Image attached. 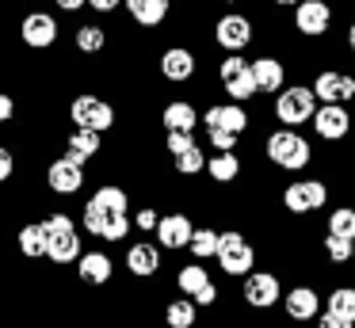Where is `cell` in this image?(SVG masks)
I'll return each instance as SVG.
<instances>
[{
	"label": "cell",
	"mask_w": 355,
	"mask_h": 328,
	"mask_svg": "<svg viewBox=\"0 0 355 328\" xmlns=\"http://www.w3.org/2000/svg\"><path fill=\"white\" fill-rule=\"evenodd\" d=\"M263 153H268V160H271L275 168H283V172H302V168L313 160V145H309L294 126L271 130V134H268V145H263Z\"/></svg>",
	"instance_id": "obj_1"
},
{
	"label": "cell",
	"mask_w": 355,
	"mask_h": 328,
	"mask_svg": "<svg viewBox=\"0 0 355 328\" xmlns=\"http://www.w3.org/2000/svg\"><path fill=\"white\" fill-rule=\"evenodd\" d=\"M317 114V92L313 84H291V88L279 92L275 99V119L283 122V126H302V122H313Z\"/></svg>",
	"instance_id": "obj_2"
},
{
	"label": "cell",
	"mask_w": 355,
	"mask_h": 328,
	"mask_svg": "<svg viewBox=\"0 0 355 328\" xmlns=\"http://www.w3.org/2000/svg\"><path fill=\"white\" fill-rule=\"evenodd\" d=\"M214 259L222 264L225 275H241V279H245L248 271H256V248L237 233V229H225V233L218 236V256Z\"/></svg>",
	"instance_id": "obj_3"
},
{
	"label": "cell",
	"mask_w": 355,
	"mask_h": 328,
	"mask_svg": "<svg viewBox=\"0 0 355 328\" xmlns=\"http://www.w3.org/2000/svg\"><path fill=\"white\" fill-rule=\"evenodd\" d=\"M69 119H73V126H88V130H100V134H107V130L115 126V107H111L107 99L85 92V96H73Z\"/></svg>",
	"instance_id": "obj_4"
},
{
	"label": "cell",
	"mask_w": 355,
	"mask_h": 328,
	"mask_svg": "<svg viewBox=\"0 0 355 328\" xmlns=\"http://www.w3.org/2000/svg\"><path fill=\"white\" fill-rule=\"evenodd\" d=\"M176 286L184 290L187 297H195L199 302V309H207V305H218V286L214 279L207 275V267H202V259H195V264H184L176 271Z\"/></svg>",
	"instance_id": "obj_5"
},
{
	"label": "cell",
	"mask_w": 355,
	"mask_h": 328,
	"mask_svg": "<svg viewBox=\"0 0 355 328\" xmlns=\"http://www.w3.org/2000/svg\"><path fill=\"white\" fill-rule=\"evenodd\" d=\"M241 297H245V305H252V309H271V305H279V297H283L279 275L275 271H248L245 286H241Z\"/></svg>",
	"instance_id": "obj_6"
},
{
	"label": "cell",
	"mask_w": 355,
	"mask_h": 328,
	"mask_svg": "<svg viewBox=\"0 0 355 328\" xmlns=\"http://www.w3.org/2000/svg\"><path fill=\"white\" fill-rule=\"evenodd\" d=\"M329 202V187L321 180H294L286 183L283 191V206L291 214H309V210H321Z\"/></svg>",
	"instance_id": "obj_7"
},
{
	"label": "cell",
	"mask_w": 355,
	"mask_h": 328,
	"mask_svg": "<svg viewBox=\"0 0 355 328\" xmlns=\"http://www.w3.org/2000/svg\"><path fill=\"white\" fill-rule=\"evenodd\" d=\"M46 187L54 191V195H77L80 187H85V164H80L77 157H58L50 160L46 168Z\"/></svg>",
	"instance_id": "obj_8"
},
{
	"label": "cell",
	"mask_w": 355,
	"mask_h": 328,
	"mask_svg": "<svg viewBox=\"0 0 355 328\" xmlns=\"http://www.w3.org/2000/svg\"><path fill=\"white\" fill-rule=\"evenodd\" d=\"M313 134H321L324 141H340V137L352 134V114L344 103H324L313 114Z\"/></svg>",
	"instance_id": "obj_9"
},
{
	"label": "cell",
	"mask_w": 355,
	"mask_h": 328,
	"mask_svg": "<svg viewBox=\"0 0 355 328\" xmlns=\"http://www.w3.org/2000/svg\"><path fill=\"white\" fill-rule=\"evenodd\" d=\"M214 42L222 46V50H230V53H241L248 42H252V23H248L245 15H237V12L222 15L218 27H214Z\"/></svg>",
	"instance_id": "obj_10"
},
{
	"label": "cell",
	"mask_w": 355,
	"mask_h": 328,
	"mask_svg": "<svg viewBox=\"0 0 355 328\" xmlns=\"http://www.w3.org/2000/svg\"><path fill=\"white\" fill-rule=\"evenodd\" d=\"M153 233H157V244H161V248L180 252V248H187V244H191L195 225H191V218H187V214H161V225H157Z\"/></svg>",
	"instance_id": "obj_11"
},
{
	"label": "cell",
	"mask_w": 355,
	"mask_h": 328,
	"mask_svg": "<svg viewBox=\"0 0 355 328\" xmlns=\"http://www.w3.org/2000/svg\"><path fill=\"white\" fill-rule=\"evenodd\" d=\"M19 35H24V42L31 50H50L58 42V19L50 12H31L24 19V27H19Z\"/></svg>",
	"instance_id": "obj_12"
},
{
	"label": "cell",
	"mask_w": 355,
	"mask_h": 328,
	"mask_svg": "<svg viewBox=\"0 0 355 328\" xmlns=\"http://www.w3.org/2000/svg\"><path fill=\"white\" fill-rule=\"evenodd\" d=\"M161 244H153V241H138V244H130L126 248V271L130 275H138V279H153L157 271H161Z\"/></svg>",
	"instance_id": "obj_13"
},
{
	"label": "cell",
	"mask_w": 355,
	"mask_h": 328,
	"mask_svg": "<svg viewBox=\"0 0 355 328\" xmlns=\"http://www.w3.org/2000/svg\"><path fill=\"white\" fill-rule=\"evenodd\" d=\"M313 92L321 103H347V99H355V76L347 73H317L313 80Z\"/></svg>",
	"instance_id": "obj_14"
},
{
	"label": "cell",
	"mask_w": 355,
	"mask_h": 328,
	"mask_svg": "<svg viewBox=\"0 0 355 328\" xmlns=\"http://www.w3.org/2000/svg\"><path fill=\"white\" fill-rule=\"evenodd\" d=\"M329 23H332V8L324 4V0H302L298 12H294V27H298L302 35H309V38L324 35Z\"/></svg>",
	"instance_id": "obj_15"
},
{
	"label": "cell",
	"mask_w": 355,
	"mask_h": 328,
	"mask_svg": "<svg viewBox=\"0 0 355 328\" xmlns=\"http://www.w3.org/2000/svg\"><path fill=\"white\" fill-rule=\"evenodd\" d=\"M202 126L207 130H233V134H245L248 126V111L233 99V103H214L207 107V114H202Z\"/></svg>",
	"instance_id": "obj_16"
},
{
	"label": "cell",
	"mask_w": 355,
	"mask_h": 328,
	"mask_svg": "<svg viewBox=\"0 0 355 328\" xmlns=\"http://www.w3.org/2000/svg\"><path fill=\"white\" fill-rule=\"evenodd\" d=\"M286 317L294 325H306V320H317L321 317V294L313 286H294L286 290Z\"/></svg>",
	"instance_id": "obj_17"
},
{
	"label": "cell",
	"mask_w": 355,
	"mask_h": 328,
	"mask_svg": "<svg viewBox=\"0 0 355 328\" xmlns=\"http://www.w3.org/2000/svg\"><path fill=\"white\" fill-rule=\"evenodd\" d=\"M77 275L88 286H107L111 275H115V264H111V256H103V252H85V256L77 259Z\"/></svg>",
	"instance_id": "obj_18"
},
{
	"label": "cell",
	"mask_w": 355,
	"mask_h": 328,
	"mask_svg": "<svg viewBox=\"0 0 355 328\" xmlns=\"http://www.w3.org/2000/svg\"><path fill=\"white\" fill-rule=\"evenodd\" d=\"M85 256V248H80V233L77 229H58V233H50V252L46 259L50 264H73V259Z\"/></svg>",
	"instance_id": "obj_19"
},
{
	"label": "cell",
	"mask_w": 355,
	"mask_h": 328,
	"mask_svg": "<svg viewBox=\"0 0 355 328\" xmlns=\"http://www.w3.org/2000/svg\"><path fill=\"white\" fill-rule=\"evenodd\" d=\"M161 73H164V80H172V84L191 80V73H195V53L184 50V46H172V50H164V53H161Z\"/></svg>",
	"instance_id": "obj_20"
},
{
	"label": "cell",
	"mask_w": 355,
	"mask_h": 328,
	"mask_svg": "<svg viewBox=\"0 0 355 328\" xmlns=\"http://www.w3.org/2000/svg\"><path fill=\"white\" fill-rule=\"evenodd\" d=\"M100 149H103V134H100V130L77 126L73 134H65V153H69V157H77L80 164H88V160H92Z\"/></svg>",
	"instance_id": "obj_21"
},
{
	"label": "cell",
	"mask_w": 355,
	"mask_h": 328,
	"mask_svg": "<svg viewBox=\"0 0 355 328\" xmlns=\"http://www.w3.org/2000/svg\"><path fill=\"white\" fill-rule=\"evenodd\" d=\"M16 244H19V252H24L27 259H42L50 252L46 221H31V225H24V229H19V236H16Z\"/></svg>",
	"instance_id": "obj_22"
},
{
	"label": "cell",
	"mask_w": 355,
	"mask_h": 328,
	"mask_svg": "<svg viewBox=\"0 0 355 328\" xmlns=\"http://www.w3.org/2000/svg\"><path fill=\"white\" fill-rule=\"evenodd\" d=\"M252 76H256V84H260V92H283L286 65L279 58H256L252 61Z\"/></svg>",
	"instance_id": "obj_23"
},
{
	"label": "cell",
	"mask_w": 355,
	"mask_h": 328,
	"mask_svg": "<svg viewBox=\"0 0 355 328\" xmlns=\"http://www.w3.org/2000/svg\"><path fill=\"white\" fill-rule=\"evenodd\" d=\"M195 126H199V114H195V107L187 103V99H172L168 107H164V130H180V134H195Z\"/></svg>",
	"instance_id": "obj_24"
},
{
	"label": "cell",
	"mask_w": 355,
	"mask_h": 328,
	"mask_svg": "<svg viewBox=\"0 0 355 328\" xmlns=\"http://www.w3.org/2000/svg\"><path fill=\"white\" fill-rule=\"evenodd\" d=\"M195 317H199V302L187 294L164 305V325L168 328H195Z\"/></svg>",
	"instance_id": "obj_25"
},
{
	"label": "cell",
	"mask_w": 355,
	"mask_h": 328,
	"mask_svg": "<svg viewBox=\"0 0 355 328\" xmlns=\"http://www.w3.org/2000/svg\"><path fill=\"white\" fill-rule=\"evenodd\" d=\"M126 12H130L134 23H141V27H157V23H164V15H168V0H126Z\"/></svg>",
	"instance_id": "obj_26"
},
{
	"label": "cell",
	"mask_w": 355,
	"mask_h": 328,
	"mask_svg": "<svg viewBox=\"0 0 355 328\" xmlns=\"http://www.w3.org/2000/svg\"><path fill=\"white\" fill-rule=\"evenodd\" d=\"M96 206H103L107 214H130V198H126L123 187H115V183H100L92 195Z\"/></svg>",
	"instance_id": "obj_27"
},
{
	"label": "cell",
	"mask_w": 355,
	"mask_h": 328,
	"mask_svg": "<svg viewBox=\"0 0 355 328\" xmlns=\"http://www.w3.org/2000/svg\"><path fill=\"white\" fill-rule=\"evenodd\" d=\"M207 172L214 183H233L241 175V157L237 153H218V157L207 160Z\"/></svg>",
	"instance_id": "obj_28"
},
{
	"label": "cell",
	"mask_w": 355,
	"mask_h": 328,
	"mask_svg": "<svg viewBox=\"0 0 355 328\" xmlns=\"http://www.w3.org/2000/svg\"><path fill=\"white\" fill-rule=\"evenodd\" d=\"M218 229H210V225H202V229H195V236H191V244H187V252H191L195 259H210V256H218Z\"/></svg>",
	"instance_id": "obj_29"
},
{
	"label": "cell",
	"mask_w": 355,
	"mask_h": 328,
	"mask_svg": "<svg viewBox=\"0 0 355 328\" xmlns=\"http://www.w3.org/2000/svg\"><path fill=\"white\" fill-rule=\"evenodd\" d=\"M225 92H230V99H237V103H245V99H252L256 92H260V84H256V76H252V65H248L245 73L230 76V80H225Z\"/></svg>",
	"instance_id": "obj_30"
},
{
	"label": "cell",
	"mask_w": 355,
	"mask_h": 328,
	"mask_svg": "<svg viewBox=\"0 0 355 328\" xmlns=\"http://www.w3.org/2000/svg\"><path fill=\"white\" fill-rule=\"evenodd\" d=\"M324 256L332 264H347V259H355V241L340 233H324Z\"/></svg>",
	"instance_id": "obj_31"
},
{
	"label": "cell",
	"mask_w": 355,
	"mask_h": 328,
	"mask_svg": "<svg viewBox=\"0 0 355 328\" xmlns=\"http://www.w3.org/2000/svg\"><path fill=\"white\" fill-rule=\"evenodd\" d=\"M324 305H329L332 313H340V317L355 320V286H332Z\"/></svg>",
	"instance_id": "obj_32"
},
{
	"label": "cell",
	"mask_w": 355,
	"mask_h": 328,
	"mask_svg": "<svg viewBox=\"0 0 355 328\" xmlns=\"http://www.w3.org/2000/svg\"><path fill=\"white\" fill-rule=\"evenodd\" d=\"M329 233L352 236L355 241V206H340V210L329 214Z\"/></svg>",
	"instance_id": "obj_33"
},
{
	"label": "cell",
	"mask_w": 355,
	"mask_h": 328,
	"mask_svg": "<svg viewBox=\"0 0 355 328\" xmlns=\"http://www.w3.org/2000/svg\"><path fill=\"white\" fill-rule=\"evenodd\" d=\"M176 172H180V175H199V172H207V157H202L199 145H191L187 153H180V157H176Z\"/></svg>",
	"instance_id": "obj_34"
},
{
	"label": "cell",
	"mask_w": 355,
	"mask_h": 328,
	"mask_svg": "<svg viewBox=\"0 0 355 328\" xmlns=\"http://www.w3.org/2000/svg\"><path fill=\"white\" fill-rule=\"evenodd\" d=\"M73 42H77L80 53H100L103 42H107V35H103V27H80Z\"/></svg>",
	"instance_id": "obj_35"
},
{
	"label": "cell",
	"mask_w": 355,
	"mask_h": 328,
	"mask_svg": "<svg viewBox=\"0 0 355 328\" xmlns=\"http://www.w3.org/2000/svg\"><path fill=\"white\" fill-rule=\"evenodd\" d=\"M195 145V134H180V130H172L168 137H164V149L172 153V157H180V153H187Z\"/></svg>",
	"instance_id": "obj_36"
},
{
	"label": "cell",
	"mask_w": 355,
	"mask_h": 328,
	"mask_svg": "<svg viewBox=\"0 0 355 328\" xmlns=\"http://www.w3.org/2000/svg\"><path fill=\"white\" fill-rule=\"evenodd\" d=\"M248 69V61L241 58V53H225V61H222V69H218V73H222V84L230 80V76H237V73H245Z\"/></svg>",
	"instance_id": "obj_37"
},
{
	"label": "cell",
	"mask_w": 355,
	"mask_h": 328,
	"mask_svg": "<svg viewBox=\"0 0 355 328\" xmlns=\"http://www.w3.org/2000/svg\"><path fill=\"white\" fill-rule=\"evenodd\" d=\"M237 137L241 134H233V130H210V141H214L218 153H233L237 149Z\"/></svg>",
	"instance_id": "obj_38"
},
{
	"label": "cell",
	"mask_w": 355,
	"mask_h": 328,
	"mask_svg": "<svg viewBox=\"0 0 355 328\" xmlns=\"http://www.w3.org/2000/svg\"><path fill=\"white\" fill-rule=\"evenodd\" d=\"M317 328H355V320H347V317H340V313L324 309L321 317H317Z\"/></svg>",
	"instance_id": "obj_39"
},
{
	"label": "cell",
	"mask_w": 355,
	"mask_h": 328,
	"mask_svg": "<svg viewBox=\"0 0 355 328\" xmlns=\"http://www.w3.org/2000/svg\"><path fill=\"white\" fill-rule=\"evenodd\" d=\"M161 225V214L153 210V206H146V210L134 214V229H157Z\"/></svg>",
	"instance_id": "obj_40"
},
{
	"label": "cell",
	"mask_w": 355,
	"mask_h": 328,
	"mask_svg": "<svg viewBox=\"0 0 355 328\" xmlns=\"http://www.w3.org/2000/svg\"><path fill=\"white\" fill-rule=\"evenodd\" d=\"M12 172H16V157H12L8 145H0V183H8Z\"/></svg>",
	"instance_id": "obj_41"
},
{
	"label": "cell",
	"mask_w": 355,
	"mask_h": 328,
	"mask_svg": "<svg viewBox=\"0 0 355 328\" xmlns=\"http://www.w3.org/2000/svg\"><path fill=\"white\" fill-rule=\"evenodd\" d=\"M42 221H46L50 233H58V229H73V218H69V214H50V218H42Z\"/></svg>",
	"instance_id": "obj_42"
},
{
	"label": "cell",
	"mask_w": 355,
	"mask_h": 328,
	"mask_svg": "<svg viewBox=\"0 0 355 328\" xmlns=\"http://www.w3.org/2000/svg\"><path fill=\"white\" fill-rule=\"evenodd\" d=\"M12 114H16V99L0 92V122H12Z\"/></svg>",
	"instance_id": "obj_43"
},
{
	"label": "cell",
	"mask_w": 355,
	"mask_h": 328,
	"mask_svg": "<svg viewBox=\"0 0 355 328\" xmlns=\"http://www.w3.org/2000/svg\"><path fill=\"white\" fill-rule=\"evenodd\" d=\"M119 4H123V0H88V8H92V12H115Z\"/></svg>",
	"instance_id": "obj_44"
},
{
	"label": "cell",
	"mask_w": 355,
	"mask_h": 328,
	"mask_svg": "<svg viewBox=\"0 0 355 328\" xmlns=\"http://www.w3.org/2000/svg\"><path fill=\"white\" fill-rule=\"evenodd\" d=\"M58 8H62V12H80V8L88 4V0H54Z\"/></svg>",
	"instance_id": "obj_45"
},
{
	"label": "cell",
	"mask_w": 355,
	"mask_h": 328,
	"mask_svg": "<svg viewBox=\"0 0 355 328\" xmlns=\"http://www.w3.org/2000/svg\"><path fill=\"white\" fill-rule=\"evenodd\" d=\"M347 46H352V53H355V23L347 27Z\"/></svg>",
	"instance_id": "obj_46"
},
{
	"label": "cell",
	"mask_w": 355,
	"mask_h": 328,
	"mask_svg": "<svg viewBox=\"0 0 355 328\" xmlns=\"http://www.w3.org/2000/svg\"><path fill=\"white\" fill-rule=\"evenodd\" d=\"M275 4H283V8H298L302 0H275Z\"/></svg>",
	"instance_id": "obj_47"
}]
</instances>
